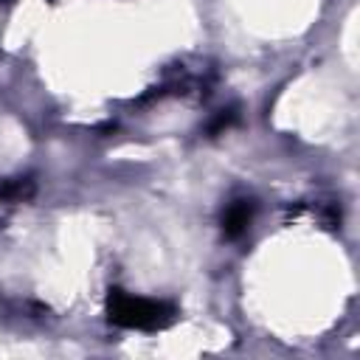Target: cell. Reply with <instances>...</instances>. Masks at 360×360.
<instances>
[{"label": "cell", "instance_id": "6da1fadb", "mask_svg": "<svg viewBox=\"0 0 360 360\" xmlns=\"http://www.w3.org/2000/svg\"><path fill=\"white\" fill-rule=\"evenodd\" d=\"M174 315H177V309L169 301L132 295V292H127L121 287H112L107 292V318L115 326L155 332V329H166L174 321Z\"/></svg>", "mask_w": 360, "mask_h": 360}, {"label": "cell", "instance_id": "7a4b0ae2", "mask_svg": "<svg viewBox=\"0 0 360 360\" xmlns=\"http://www.w3.org/2000/svg\"><path fill=\"white\" fill-rule=\"evenodd\" d=\"M253 219V202L250 200H233L222 214V231L228 239H239Z\"/></svg>", "mask_w": 360, "mask_h": 360}]
</instances>
